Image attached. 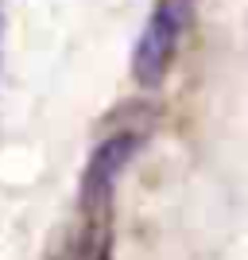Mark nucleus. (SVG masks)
Segmentation results:
<instances>
[{"instance_id":"f257e3e1","label":"nucleus","mask_w":248,"mask_h":260,"mask_svg":"<svg viewBox=\"0 0 248 260\" xmlns=\"http://www.w3.org/2000/svg\"><path fill=\"white\" fill-rule=\"evenodd\" d=\"M136 132H113L101 140L82 171V214H86V245L93 260H105L109 249V214H113V190L120 171L136 155Z\"/></svg>"},{"instance_id":"f03ea898","label":"nucleus","mask_w":248,"mask_h":260,"mask_svg":"<svg viewBox=\"0 0 248 260\" xmlns=\"http://www.w3.org/2000/svg\"><path fill=\"white\" fill-rule=\"evenodd\" d=\"M186 23V0H159L155 12L148 16L140 39L132 47V78L144 89H155L167 78L179 51V35Z\"/></svg>"},{"instance_id":"7ed1b4c3","label":"nucleus","mask_w":248,"mask_h":260,"mask_svg":"<svg viewBox=\"0 0 248 260\" xmlns=\"http://www.w3.org/2000/svg\"><path fill=\"white\" fill-rule=\"evenodd\" d=\"M51 260H74V256H70V252H58V256H51Z\"/></svg>"}]
</instances>
